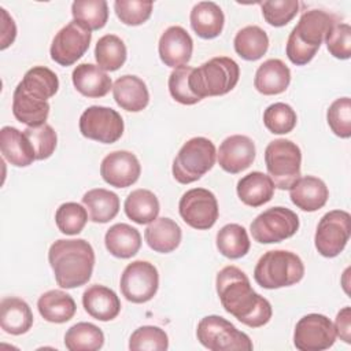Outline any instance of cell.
I'll list each match as a JSON object with an SVG mask.
<instances>
[{"instance_id":"6da1fadb","label":"cell","mask_w":351,"mask_h":351,"mask_svg":"<svg viewBox=\"0 0 351 351\" xmlns=\"http://www.w3.org/2000/svg\"><path fill=\"white\" fill-rule=\"evenodd\" d=\"M219 302L226 313L250 328L266 325L273 314L270 302L256 293L247 274L236 266H225L215 280Z\"/></svg>"},{"instance_id":"7a4b0ae2","label":"cell","mask_w":351,"mask_h":351,"mask_svg":"<svg viewBox=\"0 0 351 351\" xmlns=\"http://www.w3.org/2000/svg\"><path fill=\"white\" fill-rule=\"evenodd\" d=\"M48 262L60 288L85 285L93 273L95 251L84 239H59L51 244Z\"/></svg>"},{"instance_id":"3957f363","label":"cell","mask_w":351,"mask_h":351,"mask_svg":"<svg viewBox=\"0 0 351 351\" xmlns=\"http://www.w3.org/2000/svg\"><path fill=\"white\" fill-rule=\"evenodd\" d=\"M336 22L335 16L322 10H308L302 14L287 41V56L296 66L307 64L318 52L326 33Z\"/></svg>"},{"instance_id":"277c9868","label":"cell","mask_w":351,"mask_h":351,"mask_svg":"<svg viewBox=\"0 0 351 351\" xmlns=\"http://www.w3.org/2000/svg\"><path fill=\"white\" fill-rule=\"evenodd\" d=\"M304 276L302 259L287 250L265 252L254 269V280L265 289H278L299 282Z\"/></svg>"},{"instance_id":"5b68a950","label":"cell","mask_w":351,"mask_h":351,"mask_svg":"<svg viewBox=\"0 0 351 351\" xmlns=\"http://www.w3.org/2000/svg\"><path fill=\"white\" fill-rule=\"evenodd\" d=\"M240 67L228 56H217L193 69L189 77L192 92L204 99L207 96H222L230 92L239 82Z\"/></svg>"},{"instance_id":"8992f818","label":"cell","mask_w":351,"mask_h":351,"mask_svg":"<svg viewBox=\"0 0 351 351\" xmlns=\"http://www.w3.org/2000/svg\"><path fill=\"white\" fill-rule=\"evenodd\" d=\"M217 149L206 137H192L180 148L171 166L173 177L180 184H191L200 180L213 169Z\"/></svg>"},{"instance_id":"52a82bcc","label":"cell","mask_w":351,"mask_h":351,"mask_svg":"<svg viewBox=\"0 0 351 351\" xmlns=\"http://www.w3.org/2000/svg\"><path fill=\"white\" fill-rule=\"evenodd\" d=\"M196 337L210 351H251L254 348L248 335L221 315L203 317L197 324Z\"/></svg>"},{"instance_id":"ba28073f","label":"cell","mask_w":351,"mask_h":351,"mask_svg":"<svg viewBox=\"0 0 351 351\" xmlns=\"http://www.w3.org/2000/svg\"><path fill=\"white\" fill-rule=\"evenodd\" d=\"M265 163L269 177L278 189H289L300 177L302 151L291 140L277 138L265 149Z\"/></svg>"},{"instance_id":"9c48e42d","label":"cell","mask_w":351,"mask_h":351,"mask_svg":"<svg viewBox=\"0 0 351 351\" xmlns=\"http://www.w3.org/2000/svg\"><path fill=\"white\" fill-rule=\"evenodd\" d=\"M299 229V217L287 207H270L261 213L250 225L252 239L261 244L281 243Z\"/></svg>"},{"instance_id":"30bf717a","label":"cell","mask_w":351,"mask_h":351,"mask_svg":"<svg viewBox=\"0 0 351 351\" xmlns=\"http://www.w3.org/2000/svg\"><path fill=\"white\" fill-rule=\"evenodd\" d=\"M351 234V215L344 210H332L322 215L318 222L314 244L318 251L325 258L337 256Z\"/></svg>"},{"instance_id":"8fae6325","label":"cell","mask_w":351,"mask_h":351,"mask_svg":"<svg viewBox=\"0 0 351 351\" xmlns=\"http://www.w3.org/2000/svg\"><path fill=\"white\" fill-rule=\"evenodd\" d=\"M121 114L104 106H90L80 117V132L84 137L103 144H112L123 134Z\"/></svg>"},{"instance_id":"7c38bea8","label":"cell","mask_w":351,"mask_h":351,"mask_svg":"<svg viewBox=\"0 0 351 351\" xmlns=\"http://www.w3.org/2000/svg\"><path fill=\"white\" fill-rule=\"evenodd\" d=\"M121 292L132 303L149 302L159 288L158 269L148 261L129 263L121 276Z\"/></svg>"},{"instance_id":"4fadbf2b","label":"cell","mask_w":351,"mask_h":351,"mask_svg":"<svg viewBox=\"0 0 351 351\" xmlns=\"http://www.w3.org/2000/svg\"><path fill=\"white\" fill-rule=\"evenodd\" d=\"M178 211L184 222L197 230L213 228L219 214L215 195L206 188L186 191L180 199Z\"/></svg>"},{"instance_id":"5bb4252c","label":"cell","mask_w":351,"mask_h":351,"mask_svg":"<svg viewBox=\"0 0 351 351\" xmlns=\"http://www.w3.org/2000/svg\"><path fill=\"white\" fill-rule=\"evenodd\" d=\"M335 340V326L324 314L311 313L296 322L293 344L300 351H324L330 348Z\"/></svg>"},{"instance_id":"9a60e30c","label":"cell","mask_w":351,"mask_h":351,"mask_svg":"<svg viewBox=\"0 0 351 351\" xmlns=\"http://www.w3.org/2000/svg\"><path fill=\"white\" fill-rule=\"evenodd\" d=\"M92 40V33L81 23L71 21L63 26L51 44V59L60 66H71L85 55Z\"/></svg>"},{"instance_id":"2e32d148","label":"cell","mask_w":351,"mask_h":351,"mask_svg":"<svg viewBox=\"0 0 351 351\" xmlns=\"http://www.w3.org/2000/svg\"><path fill=\"white\" fill-rule=\"evenodd\" d=\"M141 174V165L130 151H112L100 165L101 178L111 186L128 188L133 185Z\"/></svg>"},{"instance_id":"e0dca14e","label":"cell","mask_w":351,"mask_h":351,"mask_svg":"<svg viewBox=\"0 0 351 351\" xmlns=\"http://www.w3.org/2000/svg\"><path fill=\"white\" fill-rule=\"evenodd\" d=\"M255 155V144L248 136L233 134L221 143L217 159L222 170L237 174L252 165Z\"/></svg>"},{"instance_id":"ac0fdd59","label":"cell","mask_w":351,"mask_h":351,"mask_svg":"<svg viewBox=\"0 0 351 351\" xmlns=\"http://www.w3.org/2000/svg\"><path fill=\"white\" fill-rule=\"evenodd\" d=\"M158 51L166 66L177 69L191 60L193 40L182 26H170L162 33Z\"/></svg>"},{"instance_id":"d6986e66","label":"cell","mask_w":351,"mask_h":351,"mask_svg":"<svg viewBox=\"0 0 351 351\" xmlns=\"http://www.w3.org/2000/svg\"><path fill=\"white\" fill-rule=\"evenodd\" d=\"M289 197L292 203L307 213L322 208L329 197L326 184L314 176L299 177L289 188Z\"/></svg>"},{"instance_id":"ffe728a7","label":"cell","mask_w":351,"mask_h":351,"mask_svg":"<svg viewBox=\"0 0 351 351\" xmlns=\"http://www.w3.org/2000/svg\"><path fill=\"white\" fill-rule=\"evenodd\" d=\"M82 306L85 311L97 321H111L121 311V300L118 295L108 287L93 284L82 293Z\"/></svg>"},{"instance_id":"44dd1931","label":"cell","mask_w":351,"mask_h":351,"mask_svg":"<svg viewBox=\"0 0 351 351\" xmlns=\"http://www.w3.org/2000/svg\"><path fill=\"white\" fill-rule=\"evenodd\" d=\"M112 96L121 108L130 112H138L149 103V92L145 82L132 74H125L114 82Z\"/></svg>"},{"instance_id":"7402d4cb","label":"cell","mask_w":351,"mask_h":351,"mask_svg":"<svg viewBox=\"0 0 351 351\" xmlns=\"http://www.w3.org/2000/svg\"><path fill=\"white\" fill-rule=\"evenodd\" d=\"M291 82V70L281 59H267L256 70L254 78L255 89L266 96L280 95Z\"/></svg>"},{"instance_id":"603a6c76","label":"cell","mask_w":351,"mask_h":351,"mask_svg":"<svg viewBox=\"0 0 351 351\" xmlns=\"http://www.w3.org/2000/svg\"><path fill=\"white\" fill-rule=\"evenodd\" d=\"M0 151L3 158L16 167H26L36 160L34 149L25 133L12 126L1 128Z\"/></svg>"},{"instance_id":"cb8c5ba5","label":"cell","mask_w":351,"mask_h":351,"mask_svg":"<svg viewBox=\"0 0 351 351\" xmlns=\"http://www.w3.org/2000/svg\"><path fill=\"white\" fill-rule=\"evenodd\" d=\"M74 88L86 97H103L112 89L111 77L97 64L81 63L71 74Z\"/></svg>"},{"instance_id":"d4e9b609","label":"cell","mask_w":351,"mask_h":351,"mask_svg":"<svg viewBox=\"0 0 351 351\" xmlns=\"http://www.w3.org/2000/svg\"><path fill=\"white\" fill-rule=\"evenodd\" d=\"M33 313L29 304L15 296L3 298L0 302V326L5 333L19 336L33 325Z\"/></svg>"},{"instance_id":"484cf974","label":"cell","mask_w":351,"mask_h":351,"mask_svg":"<svg viewBox=\"0 0 351 351\" xmlns=\"http://www.w3.org/2000/svg\"><path fill=\"white\" fill-rule=\"evenodd\" d=\"M193 32L204 40H211L222 33L225 15L214 1H200L193 5L189 15Z\"/></svg>"},{"instance_id":"4316f807","label":"cell","mask_w":351,"mask_h":351,"mask_svg":"<svg viewBox=\"0 0 351 351\" xmlns=\"http://www.w3.org/2000/svg\"><path fill=\"white\" fill-rule=\"evenodd\" d=\"M144 239L151 250L160 254H169L180 245L182 232L176 221L167 217H162L154 219L145 228Z\"/></svg>"},{"instance_id":"83f0119b","label":"cell","mask_w":351,"mask_h":351,"mask_svg":"<svg viewBox=\"0 0 351 351\" xmlns=\"http://www.w3.org/2000/svg\"><path fill=\"white\" fill-rule=\"evenodd\" d=\"M16 89L33 99L48 101V99L58 92L59 80L51 69L45 66H34L25 73L22 81L16 85Z\"/></svg>"},{"instance_id":"f1b7e54d","label":"cell","mask_w":351,"mask_h":351,"mask_svg":"<svg viewBox=\"0 0 351 351\" xmlns=\"http://www.w3.org/2000/svg\"><path fill=\"white\" fill-rule=\"evenodd\" d=\"M274 184L271 178L262 171H252L241 177L237 182L239 199L250 207H261L270 202L274 195Z\"/></svg>"},{"instance_id":"f546056e","label":"cell","mask_w":351,"mask_h":351,"mask_svg":"<svg viewBox=\"0 0 351 351\" xmlns=\"http://www.w3.org/2000/svg\"><path fill=\"white\" fill-rule=\"evenodd\" d=\"M37 308L40 315L52 324H64L70 321L77 311L74 299L60 289L44 292L37 300Z\"/></svg>"},{"instance_id":"4dcf8cb0","label":"cell","mask_w":351,"mask_h":351,"mask_svg":"<svg viewBox=\"0 0 351 351\" xmlns=\"http://www.w3.org/2000/svg\"><path fill=\"white\" fill-rule=\"evenodd\" d=\"M104 244L112 256L129 259L138 252L141 234L136 228L128 223H115L106 232Z\"/></svg>"},{"instance_id":"1f68e13d","label":"cell","mask_w":351,"mask_h":351,"mask_svg":"<svg viewBox=\"0 0 351 351\" xmlns=\"http://www.w3.org/2000/svg\"><path fill=\"white\" fill-rule=\"evenodd\" d=\"M82 203L88 210L89 219L96 223H106L114 219L121 204L118 195L104 188H95L84 193Z\"/></svg>"},{"instance_id":"d6a6232c","label":"cell","mask_w":351,"mask_h":351,"mask_svg":"<svg viewBox=\"0 0 351 351\" xmlns=\"http://www.w3.org/2000/svg\"><path fill=\"white\" fill-rule=\"evenodd\" d=\"M125 214L138 225L151 223L158 218L160 206L156 195L148 189H134L125 199Z\"/></svg>"},{"instance_id":"836d02e7","label":"cell","mask_w":351,"mask_h":351,"mask_svg":"<svg viewBox=\"0 0 351 351\" xmlns=\"http://www.w3.org/2000/svg\"><path fill=\"white\" fill-rule=\"evenodd\" d=\"M233 45L234 51L240 58L254 62L261 59L266 53L269 48V37L262 27L256 25H250L236 33Z\"/></svg>"},{"instance_id":"e575fe53","label":"cell","mask_w":351,"mask_h":351,"mask_svg":"<svg viewBox=\"0 0 351 351\" xmlns=\"http://www.w3.org/2000/svg\"><path fill=\"white\" fill-rule=\"evenodd\" d=\"M12 114L27 126L44 125L49 115V103L33 99L15 88L12 95Z\"/></svg>"},{"instance_id":"d590c367","label":"cell","mask_w":351,"mask_h":351,"mask_svg":"<svg viewBox=\"0 0 351 351\" xmlns=\"http://www.w3.org/2000/svg\"><path fill=\"white\" fill-rule=\"evenodd\" d=\"M103 344V330L90 322H78L64 335V346L69 351H97Z\"/></svg>"},{"instance_id":"8d00e7d4","label":"cell","mask_w":351,"mask_h":351,"mask_svg":"<svg viewBox=\"0 0 351 351\" xmlns=\"http://www.w3.org/2000/svg\"><path fill=\"white\" fill-rule=\"evenodd\" d=\"M250 247L248 233L245 228L239 223H228L217 233V248L229 259L243 258L250 251Z\"/></svg>"},{"instance_id":"74e56055","label":"cell","mask_w":351,"mask_h":351,"mask_svg":"<svg viewBox=\"0 0 351 351\" xmlns=\"http://www.w3.org/2000/svg\"><path fill=\"white\" fill-rule=\"evenodd\" d=\"M126 45L115 34H106L100 37L95 47V59L97 66L104 71H115L126 62Z\"/></svg>"},{"instance_id":"f35d334b","label":"cell","mask_w":351,"mask_h":351,"mask_svg":"<svg viewBox=\"0 0 351 351\" xmlns=\"http://www.w3.org/2000/svg\"><path fill=\"white\" fill-rule=\"evenodd\" d=\"M73 21L81 23L88 30H99L108 19V5L106 0H75L71 4Z\"/></svg>"},{"instance_id":"ab89813d","label":"cell","mask_w":351,"mask_h":351,"mask_svg":"<svg viewBox=\"0 0 351 351\" xmlns=\"http://www.w3.org/2000/svg\"><path fill=\"white\" fill-rule=\"evenodd\" d=\"M55 222L63 234L74 236L81 233L88 222V211L84 206L75 202H67L58 207Z\"/></svg>"},{"instance_id":"60d3db41","label":"cell","mask_w":351,"mask_h":351,"mask_svg":"<svg viewBox=\"0 0 351 351\" xmlns=\"http://www.w3.org/2000/svg\"><path fill=\"white\" fill-rule=\"evenodd\" d=\"M298 117L295 110L282 101L270 104L263 112V123L266 129L274 134H287L296 126Z\"/></svg>"},{"instance_id":"b9f144b4","label":"cell","mask_w":351,"mask_h":351,"mask_svg":"<svg viewBox=\"0 0 351 351\" xmlns=\"http://www.w3.org/2000/svg\"><path fill=\"white\" fill-rule=\"evenodd\" d=\"M169 348L167 333L159 326L144 325L137 328L129 339V350L132 351H166Z\"/></svg>"},{"instance_id":"7bdbcfd3","label":"cell","mask_w":351,"mask_h":351,"mask_svg":"<svg viewBox=\"0 0 351 351\" xmlns=\"http://www.w3.org/2000/svg\"><path fill=\"white\" fill-rule=\"evenodd\" d=\"M23 133L34 149L36 160L48 159L53 154L58 144V136L51 125L27 126Z\"/></svg>"},{"instance_id":"ee69618b","label":"cell","mask_w":351,"mask_h":351,"mask_svg":"<svg viewBox=\"0 0 351 351\" xmlns=\"http://www.w3.org/2000/svg\"><path fill=\"white\" fill-rule=\"evenodd\" d=\"M193 71L191 66H180L174 69L169 75V92L171 97L185 106H192L199 103L202 99L197 97L191 86H189V77Z\"/></svg>"},{"instance_id":"f6af8a7d","label":"cell","mask_w":351,"mask_h":351,"mask_svg":"<svg viewBox=\"0 0 351 351\" xmlns=\"http://www.w3.org/2000/svg\"><path fill=\"white\" fill-rule=\"evenodd\" d=\"M326 121L330 130L341 137L348 138L351 136V99H336L326 111Z\"/></svg>"},{"instance_id":"bcb514c9","label":"cell","mask_w":351,"mask_h":351,"mask_svg":"<svg viewBox=\"0 0 351 351\" xmlns=\"http://www.w3.org/2000/svg\"><path fill=\"white\" fill-rule=\"evenodd\" d=\"M265 21L274 26L281 27L289 23L299 11L298 0H269L261 4Z\"/></svg>"},{"instance_id":"7dc6e473","label":"cell","mask_w":351,"mask_h":351,"mask_svg":"<svg viewBox=\"0 0 351 351\" xmlns=\"http://www.w3.org/2000/svg\"><path fill=\"white\" fill-rule=\"evenodd\" d=\"M152 1L138 0H117L114 10L119 21L129 26H138L147 22L152 14Z\"/></svg>"},{"instance_id":"c3c4849f","label":"cell","mask_w":351,"mask_h":351,"mask_svg":"<svg viewBox=\"0 0 351 351\" xmlns=\"http://www.w3.org/2000/svg\"><path fill=\"white\" fill-rule=\"evenodd\" d=\"M329 53L337 59H348L351 56V26L348 23L335 22L325 36Z\"/></svg>"},{"instance_id":"681fc988","label":"cell","mask_w":351,"mask_h":351,"mask_svg":"<svg viewBox=\"0 0 351 351\" xmlns=\"http://www.w3.org/2000/svg\"><path fill=\"white\" fill-rule=\"evenodd\" d=\"M333 326H335L336 336H339L340 340H343L344 343L350 344L351 343V308L348 306L343 307L337 313Z\"/></svg>"},{"instance_id":"f907efd6","label":"cell","mask_w":351,"mask_h":351,"mask_svg":"<svg viewBox=\"0 0 351 351\" xmlns=\"http://www.w3.org/2000/svg\"><path fill=\"white\" fill-rule=\"evenodd\" d=\"M1 11V49H5L7 47H10L16 36V26L14 19L8 15V12L4 8H0Z\"/></svg>"}]
</instances>
